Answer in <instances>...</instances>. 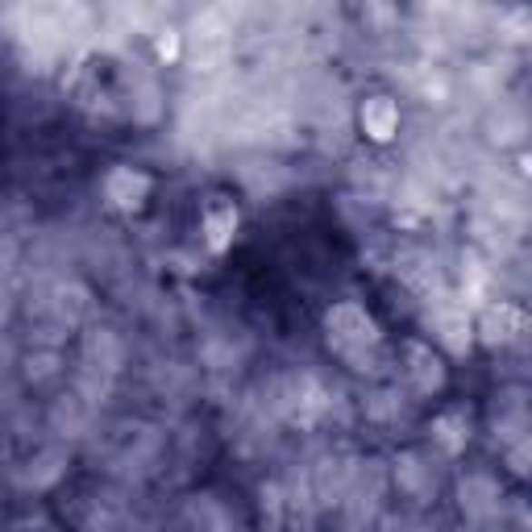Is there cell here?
Returning <instances> with one entry per match:
<instances>
[{"label": "cell", "mask_w": 532, "mask_h": 532, "mask_svg": "<svg viewBox=\"0 0 532 532\" xmlns=\"http://www.w3.org/2000/svg\"><path fill=\"white\" fill-rule=\"evenodd\" d=\"M104 192H109L113 204H121V208H138V204H142V196L150 192V179L142 175V171L117 167L109 179H104Z\"/></svg>", "instance_id": "1"}, {"label": "cell", "mask_w": 532, "mask_h": 532, "mask_svg": "<svg viewBox=\"0 0 532 532\" xmlns=\"http://www.w3.org/2000/svg\"><path fill=\"white\" fill-rule=\"evenodd\" d=\"M362 125H366V133H370V138L387 142L395 129H399V109H395L387 96L366 100V104H362Z\"/></svg>", "instance_id": "2"}, {"label": "cell", "mask_w": 532, "mask_h": 532, "mask_svg": "<svg viewBox=\"0 0 532 532\" xmlns=\"http://www.w3.org/2000/svg\"><path fill=\"white\" fill-rule=\"evenodd\" d=\"M495 499H499V491H495L487 478H470V483L462 487V503L470 507L474 516H491L495 512Z\"/></svg>", "instance_id": "3"}, {"label": "cell", "mask_w": 532, "mask_h": 532, "mask_svg": "<svg viewBox=\"0 0 532 532\" xmlns=\"http://www.w3.org/2000/svg\"><path fill=\"white\" fill-rule=\"evenodd\" d=\"M507 320H524V316L520 312H516V308L512 304H499V308H487V316H483V337H487V341H507V337H512V333H507Z\"/></svg>", "instance_id": "4"}, {"label": "cell", "mask_w": 532, "mask_h": 532, "mask_svg": "<svg viewBox=\"0 0 532 532\" xmlns=\"http://www.w3.org/2000/svg\"><path fill=\"white\" fill-rule=\"evenodd\" d=\"M233 225H237V208H233V204L208 208L204 229H208V241H212V246H225V237L233 233Z\"/></svg>", "instance_id": "5"}, {"label": "cell", "mask_w": 532, "mask_h": 532, "mask_svg": "<svg viewBox=\"0 0 532 532\" xmlns=\"http://www.w3.org/2000/svg\"><path fill=\"white\" fill-rule=\"evenodd\" d=\"M412 375L420 391H433V387H441V362L429 350H412Z\"/></svg>", "instance_id": "6"}, {"label": "cell", "mask_w": 532, "mask_h": 532, "mask_svg": "<svg viewBox=\"0 0 532 532\" xmlns=\"http://www.w3.org/2000/svg\"><path fill=\"white\" fill-rule=\"evenodd\" d=\"M433 437L445 445V449H462V441H466V420H462L458 412L441 416V420L433 424Z\"/></svg>", "instance_id": "7"}]
</instances>
